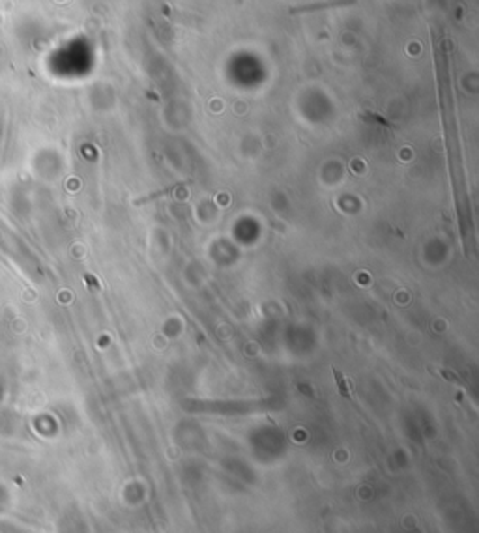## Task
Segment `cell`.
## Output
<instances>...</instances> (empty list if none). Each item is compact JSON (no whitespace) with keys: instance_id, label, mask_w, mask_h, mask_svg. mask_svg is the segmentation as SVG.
I'll return each instance as SVG.
<instances>
[{"instance_id":"obj_1","label":"cell","mask_w":479,"mask_h":533,"mask_svg":"<svg viewBox=\"0 0 479 533\" xmlns=\"http://www.w3.org/2000/svg\"><path fill=\"white\" fill-rule=\"evenodd\" d=\"M333 374H335V380H337V386H339V393L350 398V388H349V382L343 374H341L337 369H333Z\"/></svg>"},{"instance_id":"obj_2","label":"cell","mask_w":479,"mask_h":533,"mask_svg":"<svg viewBox=\"0 0 479 533\" xmlns=\"http://www.w3.org/2000/svg\"><path fill=\"white\" fill-rule=\"evenodd\" d=\"M439 374H442L446 380H451V382H461L457 376H455L451 371H444V369H439Z\"/></svg>"}]
</instances>
